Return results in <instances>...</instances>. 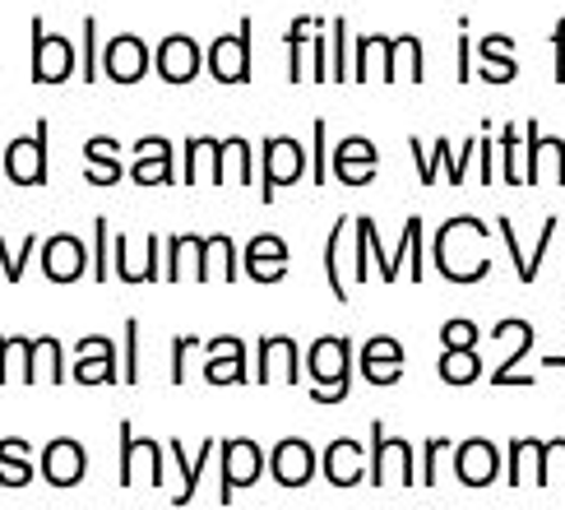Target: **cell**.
I'll list each match as a JSON object with an SVG mask.
<instances>
[{"mask_svg":"<svg viewBox=\"0 0 565 510\" xmlns=\"http://www.w3.org/2000/svg\"><path fill=\"white\" fill-rule=\"evenodd\" d=\"M487 223L473 214H459V219H445L436 242H431V265L440 278H450L459 288H473L491 274V255H487Z\"/></svg>","mask_w":565,"mask_h":510,"instance_id":"6da1fadb","label":"cell"},{"mask_svg":"<svg viewBox=\"0 0 565 510\" xmlns=\"http://www.w3.org/2000/svg\"><path fill=\"white\" fill-rule=\"evenodd\" d=\"M352 339L348 334H320L306 353V376H311V400L316 404H343L352 390Z\"/></svg>","mask_w":565,"mask_h":510,"instance_id":"7a4b0ae2","label":"cell"},{"mask_svg":"<svg viewBox=\"0 0 565 510\" xmlns=\"http://www.w3.org/2000/svg\"><path fill=\"white\" fill-rule=\"evenodd\" d=\"M478 145H482V135H473V139H463V145L455 149L450 139H431V145H422V139L413 135L408 139V153H413V162H417V181L422 185H431L440 172L450 177V185H463V177H468V162L478 158Z\"/></svg>","mask_w":565,"mask_h":510,"instance_id":"3957f363","label":"cell"},{"mask_svg":"<svg viewBox=\"0 0 565 510\" xmlns=\"http://www.w3.org/2000/svg\"><path fill=\"white\" fill-rule=\"evenodd\" d=\"M0 168H6V177L14 185H42L46 172H52V121L33 126V135L14 139V145H6V153H0Z\"/></svg>","mask_w":565,"mask_h":510,"instance_id":"277c9868","label":"cell"},{"mask_svg":"<svg viewBox=\"0 0 565 510\" xmlns=\"http://www.w3.org/2000/svg\"><path fill=\"white\" fill-rule=\"evenodd\" d=\"M306 177V149L292 135H269L260 145V200L274 204L282 185H297Z\"/></svg>","mask_w":565,"mask_h":510,"instance_id":"5b68a950","label":"cell"},{"mask_svg":"<svg viewBox=\"0 0 565 510\" xmlns=\"http://www.w3.org/2000/svg\"><path fill=\"white\" fill-rule=\"evenodd\" d=\"M371 482L385 487V482H422L417 478V464H413V446L404 436H385V423L375 417L371 423Z\"/></svg>","mask_w":565,"mask_h":510,"instance_id":"8992f818","label":"cell"},{"mask_svg":"<svg viewBox=\"0 0 565 510\" xmlns=\"http://www.w3.org/2000/svg\"><path fill=\"white\" fill-rule=\"evenodd\" d=\"M218 459H223V478H218V501L227 506L232 497H237V487H255L265 474V450L255 446L250 436H232L218 446Z\"/></svg>","mask_w":565,"mask_h":510,"instance_id":"52a82bcc","label":"cell"},{"mask_svg":"<svg viewBox=\"0 0 565 510\" xmlns=\"http://www.w3.org/2000/svg\"><path fill=\"white\" fill-rule=\"evenodd\" d=\"M250 29L255 23L242 19L237 33H223V38L209 42L204 65H209V75H214L218 84H250Z\"/></svg>","mask_w":565,"mask_h":510,"instance_id":"ba28073f","label":"cell"},{"mask_svg":"<svg viewBox=\"0 0 565 510\" xmlns=\"http://www.w3.org/2000/svg\"><path fill=\"white\" fill-rule=\"evenodd\" d=\"M33 84H65L70 75H79L75 70V46H70L65 38L46 33V23L33 19Z\"/></svg>","mask_w":565,"mask_h":510,"instance_id":"9c48e42d","label":"cell"},{"mask_svg":"<svg viewBox=\"0 0 565 510\" xmlns=\"http://www.w3.org/2000/svg\"><path fill=\"white\" fill-rule=\"evenodd\" d=\"M301 353H297V339L292 334H265L255 343V381L269 385V381H282V385H297L301 381Z\"/></svg>","mask_w":565,"mask_h":510,"instance_id":"30bf717a","label":"cell"},{"mask_svg":"<svg viewBox=\"0 0 565 510\" xmlns=\"http://www.w3.org/2000/svg\"><path fill=\"white\" fill-rule=\"evenodd\" d=\"M204 381L209 385H246L255 381V371L246 362V343L237 334H218V339H204Z\"/></svg>","mask_w":565,"mask_h":510,"instance_id":"8fae6325","label":"cell"},{"mask_svg":"<svg viewBox=\"0 0 565 510\" xmlns=\"http://www.w3.org/2000/svg\"><path fill=\"white\" fill-rule=\"evenodd\" d=\"M130 181L135 185H177V149L162 135L135 139V162H130Z\"/></svg>","mask_w":565,"mask_h":510,"instance_id":"7c38bea8","label":"cell"},{"mask_svg":"<svg viewBox=\"0 0 565 510\" xmlns=\"http://www.w3.org/2000/svg\"><path fill=\"white\" fill-rule=\"evenodd\" d=\"M242 269L250 284H282V278H288V242H282L278 232L250 237L242 251Z\"/></svg>","mask_w":565,"mask_h":510,"instance_id":"4fadbf2b","label":"cell"},{"mask_svg":"<svg viewBox=\"0 0 565 510\" xmlns=\"http://www.w3.org/2000/svg\"><path fill=\"white\" fill-rule=\"evenodd\" d=\"M135 464H145L149 469V482L162 487V440H149V436H135L130 417H121V459H116V482L130 487L135 482Z\"/></svg>","mask_w":565,"mask_h":510,"instance_id":"5bb4252c","label":"cell"},{"mask_svg":"<svg viewBox=\"0 0 565 510\" xmlns=\"http://www.w3.org/2000/svg\"><path fill=\"white\" fill-rule=\"evenodd\" d=\"M316 469H320V455L311 450V440H301V436H282L269 455V474L278 487H306L316 478Z\"/></svg>","mask_w":565,"mask_h":510,"instance_id":"9a60e30c","label":"cell"},{"mask_svg":"<svg viewBox=\"0 0 565 510\" xmlns=\"http://www.w3.org/2000/svg\"><path fill=\"white\" fill-rule=\"evenodd\" d=\"M200 42L191 33H172V38H162L158 42V52H153V70H158V79L162 84H191L200 75Z\"/></svg>","mask_w":565,"mask_h":510,"instance_id":"2e32d148","label":"cell"},{"mask_svg":"<svg viewBox=\"0 0 565 510\" xmlns=\"http://www.w3.org/2000/svg\"><path fill=\"white\" fill-rule=\"evenodd\" d=\"M38 261H42V274L52 278V284H75V278H84V269H88V251L75 232H56V237L42 242Z\"/></svg>","mask_w":565,"mask_h":510,"instance_id":"e0dca14e","label":"cell"},{"mask_svg":"<svg viewBox=\"0 0 565 510\" xmlns=\"http://www.w3.org/2000/svg\"><path fill=\"white\" fill-rule=\"evenodd\" d=\"M455 478L463 487H491L501 478V450L487 436H468L455 450Z\"/></svg>","mask_w":565,"mask_h":510,"instance_id":"ac0fdd59","label":"cell"},{"mask_svg":"<svg viewBox=\"0 0 565 510\" xmlns=\"http://www.w3.org/2000/svg\"><path fill=\"white\" fill-rule=\"evenodd\" d=\"M103 75L111 84H139V79L149 75V42L135 38V33L111 38L107 52H103Z\"/></svg>","mask_w":565,"mask_h":510,"instance_id":"d6986e66","label":"cell"},{"mask_svg":"<svg viewBox=\"0 0 565 510\" xmlns=\"http://www.w3.org/2000/svg\"><path fill=\"white\" fill-rule=\"evenodd\" d=\"M358 371L371 385H398V381H404V343H398L394 334L366 339L362 358H358Z\"/></svg>","mask_w":565,"mask_h":510,"instance_id":"ffe728a7","label":"cell"},{"mask_svg":"<svg viewBox=\"0 0 565 510\" xmlns=\"http://www.w3.org/2000/svg\"><path fill=\"white\" fill-rule=\"evenodd\" d=\"M556 158V185H565V139L561 135H543L537 121H524V185L543 181V162Z\"/></svg>","mask_w":565,"mask_h":510,"instance_id":"44dd1931","label":"cell"},{"mask_svg":"<svg viewBox=\"0 0 565 510\" xmlns=\"http://www.w3.org/2000/svg\"><path fill=\"white\" fill-rule=\"evenodd\" d=\"M88 469V455L75 436H56L52 446L42 450V478L52 482V487H75Z\"/></svg>","mask_w":565,"mask_h":510,"instance_id":"7402d4cb","label":"cell"},{"mask_svg":"<svg viewBox=\"0 0 565 510\" xmlns=\"http://www.w3.org/2000/svg\"><path fill=\"white\" fill-rule=\"evenodd\" d=\"M375 168H381V153H375V145L366 135H348L343 145L334 149V177L343 185H366L375 181Z\"/></svg>","mask_w":565,"mask_h":510,"instance_id":"603a6c76","label":"cell"},{"mask_svg":"<svg viewBox=\"0 0 565 510\" xmlns=\"http://www.w3.org/2000/svg\"><path fill=\"white\" fill-rule=\"evenodd\" d=\"M505 459H510V478L505 482H552V469H547V440H533V436H514L510 440V450H505Z\"/></svg>","mask_w":565,"mask_h":510,"instance_id":"cb8c5ba5","label":"cell"},{"mask_svg":"<svg viewBox=\"0 0 565 510\" xmlns=\"http://www.w3.org/2000/svg\"><path fill=\"white\" fill-rule=\"evenodd\" d=\"M320 469H324V478L334 482V487H358L366 478V450H362V440H352V436L329 440Z\"/></svg>","mask_w":565,"mask_h":510,"instance_id":"d4e9b609","label":"cell"},{"mask_svg":"<svg viewBox=\"0 0 565 510\" xmlns=\"http://www.w3.org/2000/svg\"><path fill=\"white\" fill-rule=\"evenodd\" d=\"M478 75L487 84H514L520 79V61H514V38L510 33H487L478 42Z\"/></svg>","mask_w":565,"mask_h":510,"instance_id":"484cf974","label":"cell"},{"mask_svg":"<svg viewBox=\"0 0 565 510\" xmlns=\"http://www.w3.org/2000/svg\"><path fill=\"white\" fill-rule=\"evenodd\" d=\"M84 172H88V185H116L126 177L121 145H116L111 135H93L84 145Z\"/></svg>","mask_w":565,"mask_h":510,"instance_id":"4316f807","label":"cell"},{"mask_svg":"<svg viewBox=\"0 0 565 510\" xmlns=\"http://www.w3.org/2000/svg\"><path fill=\"white\" fill-rule=\"evenodd\" d=\"M195 278H200V284H209V278L237 284V242H232L227 232H214V237H204V246H200V265H195Z\"/></svg>","mask_w":565,"mask_h":510,"instance_id":"83f0119b","label":"cell"},{"mask_svg":"<svg viewBox=\"0 0 565 510\" xmlns=\"http://www.w3.org/2000/svg\"><path fill=\"white\" fill-rule=\"evenodd\" d=\"M168 455H172L177 474H181V487L172 492V501H177V506H185V501L195 497V487H200V474H204V464L218 455V440H200V455H195V459L185 455V446H181V440H168Z\"/></svg>","mask_w":565,"mask_h":510,"instance_id":"f1b7e54d","label":"cell"},{"mask_svg":"<svg viewBox=\"0 0 565 510\" xmlns=\"http://www.w3.org/2000/svg\"><path fill=\"white\" fill-rule=\"evenodd\" d=\"M52 376V385H61L70 371L61 366V339L56 334H42V339H29V366H23V381H46Z\"/></svg>","mask_w":565,"mask_h":510,"instance_id":"f546056e","label":"cell"},{"mask_svg":"<svg viewBox=\"0 0 565 510\" xmlns=\"http://www.w3.org/2000/svg\"><path fill=\"white\" fill-rule=\"evenodd\" d=\"M404 265H408V278H413V284H422V274H427V261H422V219H417V214L404 223L398 251L390 255V278H385V284H394V278L404 274Z\"/></svg>","mask_w":565,"mask_h":510,"instance_id":"4dcf8cb0","label":"cell"},{"mask_svg":"<svg viewBox=\"0 0 565 510\" xmlns=\"http://www.w3.org/2000/svg\"><path fill=\"white\" fill-rule=\"evenodd\" d=\"M390 52H394V38H381V33H366L358 42V61H352V79L366 84L371 75H381L390 84Z\"/></svg>","mask_w":565,"mask_h":510,"instance_id":"1f68e13d","label":"cell"},{"mask_svg":"<svg viewBox=\"0 0 565 510\" xmlns=\"http://www.w3.org/2000/svg\"><path fill=\"white\" fill-rule=\"evenodd\" d=\"M436 371L445 385H473L482 381V358H478V348H440Z\"/></svg>","mask_w":565,"mask_h":510,"instance_id":"d6a6232c","label":"cell"},{"mask_svg":"<svg viewBox=\"0 0 565 510\" xmlns=\"http://www.w3.org/2000/svg\"><path fill=\"white\" fill-rule=\"evenodd\" d=\"M398 75H408L413 84L427 79V61H422V42H417L413 33H398V38H394V52H390V84H394Z\"/></svg>","mask_w":565,"mask_h":510,"instance_id":"836d02e7","label":"cell"},{"mask_svg":"<svg viewBox=\"0 0 565 510\" xmlns=\"http://www.w3.org/2000/svg\"><path fill=\"white\" fill-rule=\"evenodd\" d=\"M343 237H348V219H339L329 227V242H324V278H329V293L334 301H348V278H343Z\"/></svg>","mask_w":565,"mask_h":510,"instance_id":"e575fe53","label":"cell"},{"mask_svg":"<svg viewBox=\"0 0 565 510\" xmlns=\"http://www.w3.org/2000/svg\"><path fill=\"white\" fill-rule=\"evenodd\" d=\"M316 29H320V19H306V14L288 23V79L292 84H301L311 75V70H306V42L316 38Z\"/></svg>","mask_w":565,"mask_h":510,"instance_id":"d590c367","label":"cell"},{"mask_svg":"<svg viewBox=\"0 0 565 510\" xmlns=\"http://www.w3.org/2000/svg\"><path fill=\"white\" fill-rule=\"evenodd\" d=\"M70 381L79 385H116L121 381V371H116V353H88L70 366Z\"/></svg>","mask_w":565,"mask_h":510,"instance_id":"8d00e7d4","label":"cell"},{"mask_svg":"<svg viewBox=\"0 0 565 510\" xmlns=\"http://www.w3.org/2000/svg\"><path fill=\"white\" fill-rule=\"evenodd\" d=\"M497 149H501V181H505V185H524V162H520V126L505 121V126H501V139H497Z\"/></svg>","mask_w":565,"mask_h":510,"instance_id":"74e56055","label":"cell"},{"mask_svg":"<svg viewBox=\"0 0 565 510\" xmlns=\"http://www.w3.org/2000/svg\"><path fill=\"white\" fill-rule=\"evenodd\" d=\"M556 232H561V214H552V219L543 223V237H537L533 255H524L520 284H537V274H543V261H547V251H552V242H556Z\"/></svg>","mask_w":565,"mask_h":510,"instance_id":"f35d334b","label":"cell"},{"mask_svg":"<svg viewBox=\"0 0 565 510\" xmlns=\"http://www.w3.org/2000/svg\"><path fill=\"white\" fill-rule=\"evenodd\" d=\"M111 223L107 219H93V278H98V284H107V278L116 274L111 269Z\"/></svg>","mask_w":565,"mask_h":510,"instance_id":"ab89813d","label":"cell"},{"mask_svg":"<svg viewBox=\"0 0 565 510\" xmlns=\"http://www.w3.org/2000/svg\"><path fill=\"white\" fill-rule=\"evenodd\" d=\"M23 366H29V339H23V334H6V339H0V385H6L14 371H19V381H23Z\"/></svg>","mask_w":565,"mask_h":510,"instance_id":"60d3db41","label":"cell"},{"mask_svg":"<svg viewBox=\"0 0 565 510\" xmlns=\"http://www.w3.org/2000/svg\"><path fill=\"white\" fill-rule=\"evenodd\" d=\"M84 61H79V79L84 84H98V75H103V61H98V19L93 14H84Z\"/></svg>","mask_w":565,"mask_h":510,"instance_id":"b9f144b4","label":"cell"},{"mask_svg":"<svg viewBox=\"0 0 565 510\" xmlns=\"http://www.w3.org/2000/svg\"><path fill=\"white\" fill-rule=\"evenodd\" d=\"M33 251H42V237H23V251L19 255H10V242L0 237V274H6V284H19L23 269H29V255Z\"/></svg>","mask_w":565,"mask_h":510,"instance_id":"7bdbcfd3","label":"cell"},{"mask_svg":"<svg viewBox=\"0 0 565 510\" xmlns=\"http://www.w3.org/2000/svg\"><path fill=\"white\" fill-rule=\"evenodd\" d=\"M352 242H358V246H352V278H358V284H366V278H371V242H366V214H358V219H352Z\"/></svg>","mask_w":565,"mask_h":510,"instance_id":"ee69618b","label":"cell"},{"mask_svg":"<svg viewBox=\"0 0 565 510\" xmlns=\"http://www.w3.org/2000/svg\"><path fill=\"white\" fill-rule=\"evenodd\" d=\"M478 339H482V330H478L473 320H463V316L440 325V343L445 348H478Z\"/></svg>","mask_w":565,"mask_h":510,"instance_id":"f6af8a7d","label":"cell"},{"mask_svg":"<svg viewBox=\"0 0 565 510\" xmlns=\"http://www.w3.org/2000/svg\"><path fill=\"white\" fill-rule=\"evenodd\" d=\"M329 29H334V56H329V79L348 84V79H352V70H348V19H334Z\"/></svg>","mask_w":565,"mask_h":510,"instance_id":"bcb514c9","label":"cell"},{"mask_svg":"<svg viewBox=\"0 0 565 510\" xmlns=\"http://www.w3.org/2000/svg\"><path fill=\"white\" fill-rule=\"evenodd\" d=\"M324 139H329V126H324V121H316V126H311V181H316V185H324V181H329V153H324Z\"/></svg>","mask_w":565,"mask_h":510,"instance_id":"7dc6e473","label":"cell"},{"mask_svg":"<svg viewBox=\"0 0 565 510\" xmlns=\"http://www.w3.org/2000/svg\"><path fill=\"white\" fill-rule=\"evenodd\" d=\"M195 348H200V334H177L172 339V371H168L172 385H185V358H191Z\"/></svg>","mask_w":565,"mask_h":510,"instance_id":"c3c4849f","label":"cell"},{"mask_svg":"<svg viewBox=\"0 0 565 510\" xmlns=\"http://www.w3.org/2000/svg\"><path fill=\"white\" fill-rule=\"evenodd\" d=\"M445 446H450V440L445 436H431L427 446H422V482H436V469H440V455H445Z\"/></svg>","mask_w":565,"mask_h":510,"instance_id":"681fc988","label":"cell"},{"mask_svg":"<svg viewBox=\"0 0 565 510\" xmlns=\"http://www.w3.org/2000/svg\"><path fill=\"white\" fill-rule=\"evenodd\" d=\"M139 381V320H126V385Z\"/></svg>","mask_w":565,"mask_h":510,"instance_id":"f907efd6","label":"cell"},{"mask_svg":"<svg viewBox=\"0 0 565 510\" xmlns=\"http://www.w3.org/2000/svg\"><path fill=\"white\" fill-rule=\"evenodd\" d=\"M29 482H33V469H29V459L0 464V487H29Z\"/></svg>","mask_w":565,"mask_h":510,"instance_id":"816d5d0a","label":"cell"},{"mask_svg":"<svg viewBox=\"0 0 565 510\" xmlns=\"http://www.w3.org/2000/svg\"><path fill=\"white\" fill-rule=\"evenodd\" d=\"M324 29V19H320ZM311 79H329V46H324V33L311 38Z\"/></svg>","mask_w":565,"mask_h":510,"instance_id":"f5cc1de1","label":"cell"},{"mask_svg":"<svg viewBox=\"0 0 565 510\" xmlns=\"http://www.w3.org/2000/svg\"><path fill=\"white\" fill-rule=\"evenodd\" d=\"M366 242H371V265H375V274L385 278L390 255H385V246H381V232H375V219H371V214H366Z\"/></svg>","mask_w":565,"mask_h":510,"instance_id":"db71d44e","label":"cell"},{"mask_svg":"<svg viewBox=\"0 0 565 510\" xmlns=\"http://www.w3.org/2000/svg\"><path fill=\"white\" fill-rule=\"evenodd\" d=\"M455 75H459V84H468V79L478 75V65H473V38H468V33H459V70H455Z\"/></svg>","mask_w":565,"mask_h":510,"instance_id":"11a10c76","label":"cell"},{"mask_svg":"<svg viewBox=\"0 0 565 510\" xmlns=\"http://www.w3.org/2000/svg\"><path fill=\"white\" fill-rule=\"evenodd\" d=\"M491 153H497V145H491V135H487V126H482V145H478V158H482V181H487V185L497 181V158H491Z\"/></svg>","mask_w":565,"mask_h":510,"instance_id":"9f6ffc18","label":"cell"},{"mask_svg":"<svg viewBox=\"0 0 565 510\" xmlns=\"http://www.w3.org/2000/svg\"><path fill=\"white\" fill-rule=\"evenodd\" d=\"M547 469H552L556 482H565V440H561V436L547 440Z\"/></svg>","mask_w":565,"mask_h":510,"instance_id":"6f0895ef","label":"cell"},{"mask_svg":"<svg viewBox=\"0 0 565 510\" xmlns=\"http://www.w3.org/2000/svg\"><path fill=\"white\" fill-rule=\"evenodd\" d=\"M75 353L88 358V353H116V348H111V339H103V334H84V339L75 343Z\"/></svg>","mask_w":565,"mask_h":510,"instance_id":"680465c9","label":"cell"},{"mask_svg":"<svg viewBox=\"0 0 565 510\" xmlns=\"http://www.w3.org/2000/svg\"><path fill=\"white\" fill-rule=\"evenodd\" d=\"M23 455H29V440H19V436L0 440V464H14V459H23Z\"/></svg>","mask_w":565,"mask_h":510,"instance_id":"91938a15","label":"cell"},{"mask_svg":"<svg viewBox=\"0 0 565 510\" xmlns=\"http://www.w3.org/2000/svg\"><path fill=\"white\" fill-rule=\"evenodd\" d=\"M552 46H556V84H565V19L556 23V33H552Z\"/></svg>","mask_w":565,"mask_h":510,"instance_id":"94428289","label":"cell"},{"mask_svg":"<svg viewBox=\"0 0 565 510\" xmlns=\"http://www.w3.org/2000/svg\"><path fill=\"white\" fill-rule=\"evenodd\" d=\"M561 227H565V219H561ZM561 301H565V288H561Z\"/></svg>","mask_w":565,"mask_h":510,"instance_id":"6125c7cd","label":"cell"}]
</instances>
